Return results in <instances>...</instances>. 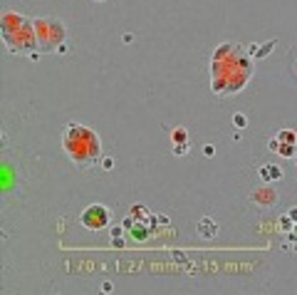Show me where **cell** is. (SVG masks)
Masks as SVG:
<instances>
[{"instance_id":"5b68a950","label":"cell","mask_w":297,"mask_h":295,"mask_svg":"<svg viewBox=\"0 0 297 295\" xmlns=\"http://www.w3.org/2000/svg\"><path fill=\"white\" fill-rule=\"evenodd\" d=\"M79 221H82V226H84L87 231H102V228L109 226L111 216H109V209H107V206L92 204V206H87V209L82 211Z\"/></svg>"},{"instance_id":"3957f363","label":"cell","mask_w":297,"mask_h":295,"mask_svg":"<svg viewBox=\"0 0 297 295\" xmlns=\"http://www.w3.org/2000/svg\"><path fill=\"white\" fill-rule=\"evenodd\" d=\"M0 33L10 52H33L37 47V33H35V20L30 23L25 15L15 10H5L0 20Z\"/></svg>"},{"instance_id":"52a82bcc","label":"cell","mask_w":297,"mask_h":295,"mask_svg":"<svg viewBox=\"0 0 297 295\" xmlns=\"http://www.w3.org/2000/svg\"><path fill=\"white\" fill-rule=\"evenodd\" d=\"M171 139H174V146H176L179 141H181V144L186 146V129H181V126H179V129H176V131L171 134Z\"/></svg>"},{"instance_id":"277c9868","label":"cell","mask_w":297,"mask_h":295,"mask_svg":"<svg viewBox=\"0 0 297 295\" xmlns=\"http://www.w3.org/2000/svg\"><path fill=\"white\" fill-rule=\"evenodd\" d=\"M35 33H37V47L42 52H55L67 38L65 23H60L55 18H37L35 20Z\"/></svg>"},{"instance_id":"6da1fadb","label":"cell","mask_w":297,"mask_h":295,"mask_svg":"<svg viewBox=\"0 0 297 295\" xmlns=\"http://www.w3.org/2000/svg\"><path fill=\"white\" fill-rule=\"evenodd\" d=\"M213 92L235 94L250 80V60L235 45H221L213 55Z\"/></svg>"},{"instance_id":"7a4b0ae2","label":"cell","mask_w":297,"mask_h":295,"mask_svg":"<svg viewBox=\"0 0 297 295\" xmlns=\"http://www.w3.org/2000/svg\"><path fill=\"white\" fill-rule=\"evenodd\" d=\"M62 146L77 169H92L102 159V141L94 129L84 124H67L62 131Z\"/></svg>"},{"instance_id":"8992f818","label":"cell","mask_w":297,"mask_h":295,"mask_svg":"<svg viewBox=\"0 0 297 295\" xmlns=\"http://www.w3.org/2000/svg\"><path fill=\"white\" fill-rule=\"evenodd\" d=\"M280 174H282V171H280L277 167H262V179H267V181H270V179H280Z\"/></svg>"},{"instance_id":"ba28073f","label":"cell","mask_w":297,"mask_h":295,"mask_svg":"<svg viewBox=\"0 0 297 295\" xmlns=\"http://www.w3.org/2000/svg\"><path fill=\"white\" fill-rule=\"evenodd\" d=\"M97 3H104V0H97Z\"/></svg>"}]
</instances>
